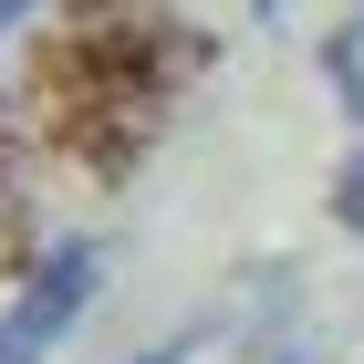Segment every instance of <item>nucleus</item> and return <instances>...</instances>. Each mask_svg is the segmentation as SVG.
I'll return each mask as SVG.
<instances>
[{
  "instance_id": "obj_1",
  "label": "nucleus",
  "mask_w": 364,
  "mask_h": 364,
  "mask_svg": "<svg viewBox=\"0 0 364 364\" xmlns=\"http://www.w3.org/2000/svg\"><path fill=\"white\" fill-rule=\"evenodd\" d=\"M94 271H105V260H94V240H63V250L21 281V302L0 312V364H53V343L73 333V323H84V302H94Z\"/></svg>"
},
{
  "instance_id": "obj_2",
  "label": "nucleus",
  "mask_w": 364,
  "mask_h": 364,
  "mask_svg": "<svg viewBox=\"0 0 364 364\" xmlns=\"http://www.w3.org/2000/svg\"><path fill=\"white\" fill-rule=\"evenodd\" d=\"M333 219H343V229H364V146L333 167Z\"/></svg>"
},
{
  "instance_id": "obj_3",
  "label": "nucleus",
  "mask_w": 364,
  "mask_h": 364,
  "mask_svg": "<svg viewBox=\"0 0 364 364\" xmlns=\"http://www.w3.org/2000/svg\"><path fill=\"white\" fill-rule=\"evenodd\" d=\"M31 11H42V0H0V31H21V21H31Z\"/></svg>"
},
{
  "instance_id": "obj_4",
  "label": "nucleus",
  "mask_w": 364,
  "mask_h": 364,
  "mask_svg": "<svg viewBox=\"0 0 364 364\" xmlns=\"http://www.w3.org/2000/svg\"><path fill=\"white\" fill-rule=\"evenodd\" d=\"M260 11H281V0H260Z\"/></svg>"
}]
</instances>
